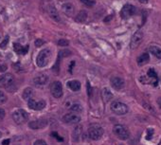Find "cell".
Returning a JSON list of instances; mask_svg holds the SVG:
<instances>
[{"instance_id": "obj_3", "label": "cell", "mask_w": 161, "mask_h": 145, "mask_svg": "<svg viewBox=\"0 0 161 145\" xmlns=\"http://www.w3.org/2000/svg\"><path fill=\"white\" fill-rule=\"evenodd\" d=\"M50 50L49 49H43L39 52L37 59H36V64L39 67H44L46 66L50 59Z\"/></svg>"}, {"instance_id": "obj_5", "label": "cell", "mask_w": 161, "mask_h": 145, "mask_svg": "<svg viewBox=\"0 0 161 145\" xmlns=\"http://www.w3.org/2000/svg\"><path fill=\"white\" fill-rule=\"evenodd\" d=\"M87 134H88L89 138H91L93 140H98V139H100L102 137L103 129L98 124H93V125H91L90 127L88 128Z\"/></svg>"}, {"instance_id": "obj_30", "label": "cell", "mask_w": 161, "mask_h": 145, "mask_svg": "<svg viewBox=\"0 0 161 145\" xmlns=\"http://www.w3.org/2000/svg\"><path fill=\"white\" fill-rule=\"evenodd\" d=\"M6 102H7L6 94L2 91V90H0V104H2V103H4Z\"/></svg>"}, {"instance_id": "obj_2", "label": "cell", "mask_w": 161, "mask_h": 145, "mask_svg": "<svg viewBox=\"0 0 161 145\" xmlns=\"http://www.w3.org/2000/svg\"><path fill=\"white\" fill-rule=\"evenodd\" d=\"M110 109L116 115H125L128 113V106L119 101H115L110 104Z\"/></svg>"}, {"instance_id": "obj_4", "label": "cell", "mask_w": 161, "mask_h": 145, "mask_svg": "<svg viewBox=\"0 0 161 145\" xmlns=\"http://www.w3.org/2000/svg\"><path fill=\"white\" fill-rule=\"evenodd\" d=\"M114 134L121 140H126L129 138L130 137V132L129 130L125 127V126L121 125V124H117L114 126V129H113Z\"/></svg>"}, {"instance_id": "obj_37", "label": "cell", "mask_w": 161, "mask_h": 145, "mask_svg": "<svg viewBox=\"0 0 161 145\" xmlns=\"http://www.w3.org/2000/svg\"><path fill=\"white\" fill-rule=\"evenodd\" d=\"M52 136H53V137H55V138H56L57 139H59V140H61V141H63V138H61V137H59L57 133H52Z\"/></svg>"}, {"instance_id": "obj_28", "label": "cell", "mask_w": 161, "mask_h": 145, "mask_svg": "<svg viewBox=\"0 0 161 145\" xmlns=\"http://www.w3.org/2000/svg\"><path fill=\"white\" fill-rule=\"evenodd\" d=\"M71 54V51L70 50H67V49H65V50H61L59 52V58H65V57H67Z\"/></svg>"}, {"instance_id": "obj_20", "label": "cell", "mask_w": 161, "mask_h": 145, "mask_svg": "<svg viewBox=\"0 0 161 145\" xmlns=\"http://www.w3.org/2000/svg\"><path fill=\"white\" fill-rule=\"evenodd\" d=\"M87 19V12L85 11H80L77 16L75 17V21L78 23H83Z\"/></svg>"}, {"instance_id": "obj_40", "label": "cell", "mask_w": 161, "mask_h": 145, "mask_svg": "<svg viewBox=\"0 0 161 145\" xmlns=\"http://www.w3.org/2000/svg\"><path fill=\"white\" fill-rule=\"evenodd\" d=\"M3 144H4V145H8V144H10V139H5V140L3 141Z\"/></svg>"}, {"instance_id": "obj_32", "label": "cell", "mask_w": 161, "mask_h": 145, "mask_svg": "<svg viewBox=\"0 0 161 145\" xmlns=\"http://www.w3.org/2000/svg\"><path fill=\"white\" fill-rule=\"evenodd\" d=\"M34 145H47V142L45 140L38 139V140H36V141L34 142Z\"/></svg>"}, {"instance_id": "obj_9", "label": "cell", "mask_w": 161, "mask_h": 145, "mask_svg": "<svg viewBox=\"0 0 161 145\" xmlns=\"http://www.w3.org/2000/svg\"><path fill=\"white\" fill-rule=\"evenodd\" d=\"M142 40H143V32L141 30H137L132 36V39H131V42H130V48L132 49L137 48L139 47V45L141 44Z\"/></svg>"}, {"instance_id": "obj_19", "label": "cell", "mask_w": 161, "mask_h": 145, "mask_svg": "<svg viewBox=\"0 0 161 145\" xmlns=\"http://www.w3.org/2000/svg\"><path fill=\"white\" fill-rule=\"evenodd\" d=\"M13 48H14L15 52L18 53V54H26L27 51H28V49H29V47L28 46L23 47V46H21L18 43H14L13 44Z\"/></svg>"}, {"instance_id": "obj_10", "label": "cell", "mask_w": 161, "mask_h": 145, "mask_svg": "<svg viewBox=\"0 0 161 145\" xmlns=\"http://www.w3.org/2000/svg\"><path fill=\"white\" fill-rule=\"evenodd\" d=\"M63 121L66 124H77L81 121V117L75 113H68L63 117Z\"/></svg>"}, {"instance_id": "obj_36", "label": "cell", "mask_w": 161, "mask_h": 145, "mask_svg": "<svg viewBox=\"0 0 161 145\" xmlns=\"http://www.w3.org/2000/svg\"><path fill=\"white\" fill-rule=\"evenodd\" d=\"M87 93H88V96H91V94H92L91 86H90V84L89 83H87Z\"/></svg>"}, {"instance_id": "obj_11", "label": "cell", "mask_w": 161, "mask_h": 145, "mask_svg": "<svg viewBox=\"0 0 161 145\" xmlns=\"http://www.w3.org/2000/svg\"><path fill=\"white\" fill-rule=\"evenodd\" d=\"M47 10L48 15L51 17L52 20H54L57 23H60L62 21V18L60 16V13H59V11H57V9L54 6H53V5H48Z\"/></svg>"}, {"instance_id": "obj_24", "label": "cell", "mask_w": 161, "mask_h": 145, "mask_svg": "<svg viewBox=\"0 0 161 145\" xmlns=\"http://www.w3.org/2000/svg\"><path fill=\"white\" fill-rule=\"evenodd\" d=\"M82 126H77V127H75V129L73 130V133H72V138H73V140L75 141H78L79 138H80V136L82 134Z\"/></svg>"}, {"instance_id": "obj_38", "label": "cell", "mask_w": 161, "mask_h": 145, "mask_svg": "<svg viewBox=\"0 0 161 145\" xmlns=\"http://www.w3.org/2000/svg\"><path fill=\"white\" fill-rule=\"evenodd\" d=\"M6 69H7V66H4V65H0V71L3 72V71H5Z\"/></svg>"}, {"instance_id": "obj_21", "label": "cell", "mask_w": 161, "mask_h": 145, "mask_svg": "<svg viewBox=\"0 0 161 145\" xmlns=\"http://www.w3.org/2000/svg\"><path fill=\"white\" fill-rule=\"evenodd\" d=\"M113 98V94L110 91V89L108 88H103L102 90V99L105 102H108L112 100Z\"/></svg>"}, {"instance_id": "obj_7", "label": "cell", "mask_w": 161, "mask_h": 145, "mask_svg": "<svg viewBox=\"0 0 161 145\" xmlns=\"http://www.w3.org/2000/svg\"><path fill=\"white\" fill-rule=\"evenodd\" d=\"M50 92L52 94V96L56 98V99H60L63 96V85L62 83L59 81H55L53 82L50 84Z\"/></svg>"}, {"instance_id": "obj_15", "label": "cell", "mask_w": 161, "mask_h": 145, "mask_svg": "<svg viewBox=\"0 0 161 145\" xmlns=\"http://www.w3.org/2000/svg\"><path fill=\"white\" fill-rule=\"evenodd\" d=\"M48 82V76L46 74H41L33 79V83L36 86H44Z\"/></svg>"}, {"instance_id": "obj_27", "label": "cell", "mask_w": 161, "mask_h": 145, "mask_svg": "<svg viewBox=\"0 0 161 145\" xmlns=\"http://www.w3.org/2000/svg\"><path fill=\"white\" fill-rule=\"evenodd\" d=\"M81 2H82L83 4H84L85 6L89 7V8H91V7L95 6V4H96L95 0H81Z\"/></svg>"}, {"instance_id": "obj_12", "label": "cell", "mask_w": 161, "mask_h": 145, "mask_svg": "<svg viewBox=\"0 0 161 145\" xmlns=\"http://www.w3.org/2000/svg\"><path fill=\"white\" fill-rule=\"evenodd\" d=\"M47 125V120L44 119L35 120L29 123V127L30 129H43Z\"/></svg>"}, {"instance_id": "obj_41", "label": "cell", "mask_w": 161, "mask_h": 145, "mask_svg": "<svg viewBox=\"0 0 161 145\" xmlns=\"http://www.w3.org/2000/svg\"><path fill=\"white\" fill-rule=\"evenodd\" d=\"M159 106H160V108H161V99L159 100Z\"/></svg>"}, {"instance_id": "obj_6", "label": "cell", "mask_w": 161, "mask_h": 145, "mask_svg": "<svg viewBox=\"0 0 161 145\" xmlns=\"http://www.w3.org/2000/svg\"><path fill=\"white\" fill-rule=\"evenodd\" d=\"M12 119H13L14 122H16L17 124H23L28 120L29 115L25 110L18 109V110H15L12 113Z\"/></svg>"}, {"instance_id": "obj_13", "label": "cell", "mask_w": 161, "mask_h": 145, "mask_svg": "<svg viewBox=\"0 0 161 145\" xmlns=\"http://www.w3.org/2000/svg\"><path fill=\"white\" fill-rule=\"evenodd\" d=\"M28 105L30 109H33V110H42L46 107V102L45 101H39V102H36L33 99H30L28 101Z\"/></svg>"}, {"instance_id": "obj_18", "label": "cell", "mask_w": 161, "mask_h": 145, "mask_svg": "<svg viewBox=\"0 0 161 145\" xmlns=\"http://www.w3.org/2000/svg\"><path fill=\"white\" fill-rule=\"evenodd\" d=\"M67 87H69V89H71L72 91H79L81 89V83L77 80H72V81H69L66 84Z\"/></svg>"}, {"instance_id": "obj_8", "label": "cell", "mask_w": 161, "mask_h": 145, "mask_svg": "<svg viewBox=\"0 0 161 145\" xmlns=\"http://www.w3.org/2000/svg\"><path fill=\"white\" fill-rule=\"evenodd\" d=\"M136 13V8L131 4L124 5L120 11V16L122 19H128V18L132 17Z\"/></svg>"}, {"instance_id": "obj_17", "label": "cell", "mask_w": 161, "mask_h": 145, "mask_svg": "<svg viewBox=\"0 0 161 145\" xmlns=\"http://www.w3.org/2000/svg\"><path fill=\"white\" fill-rule=\"evenodd\" d=\"M147 76L149 77L150 82L154 86H156L158 84V77H157V74H156V72L154 71V69L150 68L147 72Z\"/></svg>"}, {"instance_id": "obj_39", "label": "cell", "mask_w": 161, "mask_h": 145, "mask_svg": "<svg viewBox=\"0 0 161 145\" xmlns=\"http://www.w3.org/2000/svg\"><path fill=\"white\" fill-rule=\"evenodd\" d=\"M137 1H138L139 3H141V4H147L149 0H137Z\"/></svg>"}, {"instance_id": "obj_42", "label": "cell", "mask_w": 161, "mask_h": 145, "mask_svg": "<svg viewBox=\"0 0 161 145\" xmlns=\"http://www.w3.org/2000/svg\"><path fill=\"white\" fill-rule=\"evenodd\" d=\"M0 137H1V133H0Z\"/></svg>"}, {"instance_id": "obj_22", "label": "cell", "mask_w": 161, "mask_h": 145, "mask_svg": "<svg viewBox=\"0 0 161 145\" xmlns=\"http://www.w3.org/2000/svg\"><path fill=\"white\" fill-rule=\"evenodd\" d=\"M150 60V56L148 53H142L140 56L137 58V65L138 66H143L144 64L148 63Z\"/></svg>"}, {"instance_id": "obj_14", "label": "cell", "mask_w": 161, "mask_h": 145, "mask_svg": "<svg viewBox=\"0 0 161 145\" xmlns=\"http://www.w3.org/2000/svg\"><path fill=\"white\" fill-rule=\"evenodd\" d=\"M111 85L113 88H115L116 90H121L124 87V80L120 77H112L110 80Z\"/></svg>"}, {"instance_id": "obj_25", "label": "cell", "mask_w": 161, "mask_h": 145, "mask_svg": "<svg viewBox=\"0 0 161 145\" xmlns=\"http://www.w3.org/2000/svg\"><path fill=\"white\" fill-rule=\"evenodd\" d=\"M32 96H33V90L30 87H27L23 92V99L29 101V100L32 99L31 98Z\"/></svg>"}, {"instance_id": "obj_34", "label": "cell", "mask_w": 161, "mask_h": 145, "mask_svg": "<svg viewBox=\"0 0 161 145\" xmlns=\"http://www.w3.org/2000/svg\"><path fill=\"white\" fill-rule=\"evenodd\" d=\"M5 118V110L0 108V120H2Z\"/></svg>"}, {"instance_id": "obj_26", "label": "cell", "mask_w": 161, "mask_h": 145, "mask_svg": "<svg viewBox=\"0 0 161 145\" xmlns=\"http://www.w3.org/2000/svg\"><path fill=\"white\" fill-rule=\"evenodd\" d=\"M70 110L72 112H74L75 114H80V113L83 112V106L80 103H74L72 106L70 107Z\"/></svg>"}, {"instance_id": "obj_1", "label": "cell", "mask_w": 161, "mask_h": 145, "mask_svg": "<svg viewBox=\"0 0 161 145\" xmlns=\"http://www.w3.org/2000/svg\"><path fill=\"white\" fill-rule=\"evenodd\" d=\"M14 76L11 73H5L0 76V88H5L7 90H11L14 86Z\"/></svg>"}, {"instance_id": "obj_33", "label": "cell", "mask_w": 161, "mask_h": 145, "mask_svg": "<svg viewBox=\"0 0 161 145\" xmlns=\"http://www.w3.org/2000/svg\"><path fill=\"white\" fill-rule=\"evenodd\" d=\"M44 44H45V42H44L43 40H41V39H37L36 41H35V46H36L37 48L43 46Z\"/></svg>"}, {"instance_id": "obj_29", "label": "cell", "mask_w": 161, "mask_h": 145, "mask_svg": "<svg viewBox=\"0 0 161 145\" xmlns=\"http://www.w3.org/2000/svg\"><path fill=\"white\" fill-rule=\"evenodd\" d=\"M9 40H10V38H9V36L7 35L6 37L4 38V40L1 42V44H0V48H6V47H7V45L9 44Z\"/></svg>"}, {"instance_id": "obj_16", "label": "cell", "mask_w": 161, "mask_h": 145, "mask_svg": "<svg viewBox=\"0 0 161 145\" xmlns=\"http://www.w3.org/2000/svg\"><path fill=\"white\" fill-rule=\"evenodd\" d=\"M62 11H63V12L65 15H67V16H72L74 14L75 9H74V6H73L72 3L66 2V3H64L62 5Z\"/></svg>"}, {"instance_id": "obj_35", "label": "cell", "mask_w": 161, "mask_h": 145, "mask_svg": "<svg viewBox=\"0 0 161 145\" xmlns=\"http://www.w3.org/2000/svg\"><path fill=\"white\" fill-rule=\"evenodd\" d=\"M153 133H154V130L153 129H149L148 130V136L146 137L147 139H151L152 138V136H153Z\"/></svg>"}, {"instance_id": "obj_31", "label": "cell", "mask_w": 161, "mask_h": 145, "mask_svg": "<svg viewBox=\"0 0 161 145\" xmlns=\"http://www.w3.org/2000/svg\"><path fill=\"white\" fill-rule=\"evenodd\" d=\"M58 45L61 46V47H66V46L69 45V42L65 39H61V40L58 41Z\"/></svg>"}, {"instance_id": "obj_23", "label": "cell", "mask_w": 161, "mask_h": 145, "mask_svg": "<svg viewBox=\"0 0 161 145\" xmlns=\"http://www.w3.org/2000/svg\"><path fill=\"white\" fill-rule=\"evenodd\" d=\"M149 51L157 59H161V48L157 46H152L149 48Z\"/></svg>"}]
</instances>
